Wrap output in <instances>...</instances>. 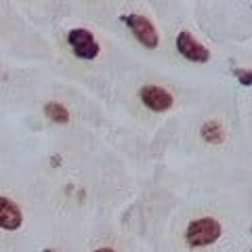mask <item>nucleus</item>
Instances as JSON below:
<instances>
[{"mask_svg":"<svg viewBox=\"0 0 252 252\" xmlns=\"http://www.w3.org/2000/svg\"><path fill=\"white\" fill-rule=\"evenodd\" d=\"M67 42L72 46V51L76 53V57L80 59H94L99 55V44L93 38V34L84 28H76L69 32Z\"/></svg>","mask_w":252,"mask_h":252,"instance_id":"7ed1b4c3","label":"nucleus"},{"mask_svg":"<svg viewBox=\"0 0 252 252\" xmlns=\"http://www.w3.org/2000/svg\"><path fill=\"white\" fill-rule=\"evenodd\" d=\"M202 139L206 143H223L225 139V130L217 120H210L202 126Z\"/></svg>","mask_w":252,"mask_h":252,"instance_id":"0eeeda50","label":"nucleus"},{"mask_svg":"<svg viewBox=\"0 0 252 252\" xmlns=\"http://www.w3.org/2000/svg\"><path fill=\"white\" fill-rule=\"evenodd\" d=\"M235 76L242 80V84H246V86H250V74L248 72H235Z\"/></svg>","mask_w":252,"mask_h":252,"instance_id":"1a4fd4ad","label":"nucleus"},{"mask_svg":"<svg viewBox=\"0 0 252 252\" xmlns=\"http://www.w3.org/2000/svg\"><path fill=\"white\" fill-rule=\"evenodd\" d=\"M139 97L143 101V105L149 107L152 112H166V109L172 107V94L166 89H162V86L147 84L139 91Z\"/></svg>","mask_w":252,"mask_h":252,"instance_id":"20e7f679","label":"nucleus"},{"mask_svg":"<svg viewBox=\"0 0 252 252\" xmlns=\"http://www.w3.org/2000/svg\"><path fill=\"white\" fill-rule=\"evenodd\" d=\"M177 49L185 59L193 63H206L210 59V51H206V46H202L189 32H181L177 36Z\"/></svg>","mask_w":252,"mask_h":252,"instance_id":"39448f33","label":"nucleus"},{"mask_svg":"<svg viewBox=\"0 0 252 252\" xmlns=\"http://www.w3.org/2000/svg\"><path fill=\"white\" fill-rule=\"evenodd\" d=\"M23 223V215L13 200L0 195V227L6 231H17Z\"/></svg>","mask_w":252,"mask_h":252,"instance_id":"423d86ee","label":"nucleus"},{"mask_svg":"<svg viewBox=\"0 0 252 252\" xmlns=\"http://www.w3.org/2000/svg\"><path fill=\"white\" fill-rule=\"evenodd\" d=\"M94 252H116V250H114V248H97Z\"/></svg>","mask_w":252,"mask_h":252,"instance_id":"9d476101","label":"nucleus"},{"mask_svg":"<svg viewBox=\"0 0 252 252\" xmlns=\"http://www.w3.org/2000/svg\"><path fill=\"white\" fill-rule=\"evenodd\" d=\"M220 233H223V227H220L217 219L200 217L187 225L185 242H187V246H191V248H204V246L215 244L220 238Z\"/></svg>","mask_w":252,"mask_h":252,"instance_id":"f257e3e1","label":"nucleus"},{"mask_svg":"<svg viewBox=\"0 0 252 252\" xmlns=\"http://www.w3.org/2000/svg\"><path fill=\"white\" fill-rule=\"evenodd\" d=\"M44 114H46V118H49V120H53V122H59V124H67V122H69V112H67V109L63 107L61 103H55V101L46 103Z\"/></svg>","mask_w":252,"mask_h":252,"instance_id":"6e6552de","label":"nucleus"},{"mask_svg":"<svg viewBox=\"0 0 252 252\" xmlns=\"http://www.w3.org/2000/svg\"><path fill=\"white\" fill-rule=\"evenodd\" d=\"M42 252H53V250H42Z\"/></svg>","mask_w":252,"mask_h":252,"instance_id":"9b49d317","label":"nucleus"},{"mask_svg":"<svg viewBox=\"0 0 252 252\" xmlns=\"http://www.w3.org/2000/svg\"><path fill=\"white\" fill-rule=\"evenodd\" d=\"M124 23L130 28V32L135 34V38L145 46V49H156L160 44V38H158V32L152 26V21L143 15H124Z\"/></svg>","mask_w":252,"mask_h":252,"instance_id":"f03ea898","label":"nucleus"}]
</instances>
